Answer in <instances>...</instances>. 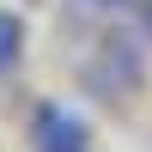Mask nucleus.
I'll use <instances>...</instances> for the list:
<instances>
[{
  "label": "nucleus",
  "mask_w": 152,
  "mask_h": 152,
  "mask_svg": "<svg viewBox=\"0 0 152 152\" xmlns=\"http://www.w3.org/2000/svg\"><path fill=\"white\" fill-rule=\"evenodd\" d=\"M79 85L97 104H122L128 91H140L146 85V37L140 31H104L97 55L79 67Z\"/></svg>",
  "instance_id": "obj_1"
},
{
  "label": "nucleus",
  "mask_w": 152,
  "mask_h": 152,
  "mask_svg": "<svg viewBox=\"0 0 152 152\" xmlns=\"http://www.w3.org/2000/svg\"><path fill=\"white\" fill-rule=\"evenodd\" d=\"M31 152H91V122L67 104H31Z\"/></svg>",
  "instance_id": "obj_2"
},
{
  "label": "nucleus",
  "mask_w": 152,
  "mask_h": 152,
  "mask_svg": "<svg viewBox=\"0 0 152 152\" xmlns=\"http://www.w3.org/2000/svg\"><path fill=\"white\" fill-rule=\"evenodd\" d=\"M24 49H31V31H24V18L0 6V79H12V73H18Z\"/></svg>",
  "instance_id": "obj_3"
},
{
  "label": "nucleus",
  "mask_w": 152,
  "mask_h": 152,
  "mask_svg": "<svg viewBox=\"0 0 152 152\" xmlns=\"http://www.w3.org/2000/svg\"><path fill=\"white\" fill-rule=\"evenodd\" d=\"M134 12H140V37L152 43V0H134Z\"/></svg>",
  "instance_id": "obj_4"
},
{
  "label": "nucleus",
  "mask_w": 152,
  "mask_h": 152,
  "mask_svg": "<svg viewBox=\"0 0 152 152\" xmlns=\"http://www.w3.org/2000/svg\"><path fill=\"white\" fill-rule=\"evenodd\" d=\"M85 6H91V12H128L134 0H85Z\"/></svg>",
  "instance_id": "obj_5"
}]
</instances>
